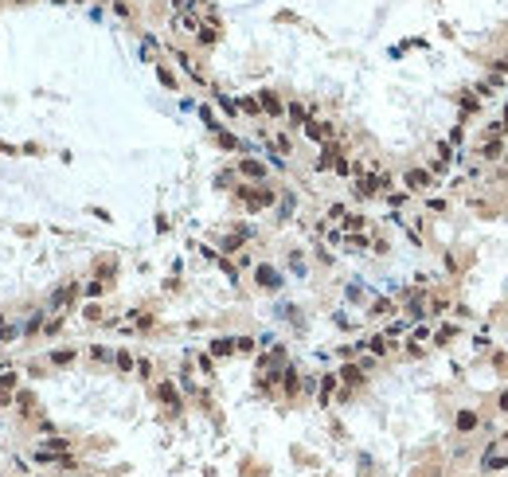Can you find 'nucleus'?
I'll return each mask as SVG.
<instances>
[{
  "instance_id": "2",
  "label": "nucleus",
  "mask_w": 508,
  "mask_h": 477,
  "mask_svg": "<svg viewBox=\"0 0 508 477\" xmlns=\"http://www.w3.org/2000/svg\"><path fill=\"white\" fill-rule=\"evenodd\" d=\"M239 172H243V176H251V180H262V176H266V164H262V160H243V164H239Z\"/></svg>"
},
{
  "instance_id": "7",
  "label": "nucleus",
  "mask_w": 508,
  "mask_h": 477,
  "mask_svg": "<svg viewBox=\"0 0 508 477\" xmlns=\"http://www.w3.org/2000/svg\"><path fill=\"white\" fill-rule=\"evenodd\" d=\"M231 348H235V340H227V336L211 340V356H231Z\"/></svg>"
},
{
  "instance_id": "16",
  "label": "nucleus",
  "mask_w": 508,
  "mask_h": 477,
  "mask_svg": "<svg viewBox=\"0 0 508 477\" xmlns=\"http://www.w3.org/2000/svg\"><path fill=\"white\" fill-rule=\"evenodd\" d=\"M501 411H508V391H505V395H501Z\"/></svg>"
},
{
  "instance_id": "3",
  "label": "nucleus",
  "mask_w": 508,
  "mask_h": 477,
  "mask_svg": "<svg viewBox=\"0 0 508 477\" xmlns=\"http://www.w3.org/2000/svg\"><path fill=\"white\" fill-rule=\"evenodd\" d=\"M477 423H481V419H477V411H457V430H461V434H469V430H477Z\"/></svg>"
},
{
  "instance_id": "4",
  "label": "nucleus",
  "mask_w": 508,
  "mask_h": 477,
  "mask_svg": "<svg viewBox=\"0 0 508 477\" xmlns=\"http://www.w3.org/2000/svg\"><path fill=\"white\" fill-rule=\"evenodd\" d=\"M160 399H164V403H168V407H172V415H176V411H180V395H176V387H172V383H168V379H164V383H160Z\"/></svg>"
},
{
  "instance_id": "6",
  "label": "nucleus",
  "mask_w": 508,
  "mask_h": 477,
  "mask_svg": "<svg viewBox=\"0 0 508 477\" xmlns=\"http://www.w3.org/2000/svg\"><path fill=\"white\" fill-rule=\"evenodd\" d=\"M340 379H344V383H348V387H360V383H363V371L356 368V364H348V368L340 371Z\"/></svg>"
},
{
  "instance_id": "13",
  "label": "nucleus",
  "mask_w": 508,
  "mask_h": 477,
  "mask_svg": "<svg viewBox=\"0 0 508 477\" xmlns=\"http://www.w3.org/2000/svg\"><path fill=\"white\" fill-rule=\"evenodd\" d=\"M290 121H297V125L305 121V106H301V102H293V106H290Z\"/></svg>"
},
{
  "instance_id": "5",
  "label": "nucleus",
  "mask_w": 508,
  "mask_h": 477,
  "mask_svg": "<svg viewBox=\"0 0 508 477\" xmlns=\"http://www.w3.org/2000/svg\"><path fill=\"white\" fill-rule=\"evenodd\" d=\"M406 184H410V188H426V184H430V172H426V168H410V172H406Z\"/></svg>"
},
{
  "instance_id": "9",
  "label": "nucleus",
  "mask_w": 508,
  "mask_h": 477,
  "mask_svg": "<svg viewBox=\"0 0 508 477\" xmlns=\"http://www.w3.org/2000/svg\"><path fill=\"white\" fill-rule=\"evenodd\" d=\"M258 282H262V286H278V274H274L270 266H258Z\"/></svg>"
},
{
  "instance_id": "15",
  "label": "nucleus",
  "mask_w": 508,
  "mask_h": 477,
  "mask_svg": "<svg viewBox=\"0 0 508 477\" xmlns=\"http://www.w3.org/2000/svg\"><path fill=\"white\" fill-rule=\"evenodd\" d=\"M102 294H106V290H102V282H90V286H86V297H102Z\"/></svg>"
},
{
  "instance_id": "11",
  "label": "nucleus",
  "mask_w": 508,
  "mask_h": 477,
  "mask_svg": "<svg viewBox=\"0 0 508 477\" xmlns=\"http://www.w3.org/2000/svg\"><path fill=\"white\" fill-rule=\"evenodd\" d=\"M113 364H117L121 371H129V368H133V356H129V352H117V356H113Z\"/></svg>"
},
{
  "instance_id": "1",
  "label": "nucleus",
  "mask_w": 508,
  "mask_h": 477,
  "mask_svg": "<svg viewBox=\"0 0 508 477\" xmlns=\"http://www.w3.org/2000/svg\"><path fill=\"white\" fill-rule=\"evenodd\" d=\"M258 110L278 117V113H282V102H278V94H274V90H262V94H258Z\"/></svg>"
},
{
  "instance_id": "14",
  "label": "nucleus",
  "mask_w": 508,
  "mask_h": 477,
  "mask_svg": "<svg viewBox=\"0 0 508 477\" xmlns=\"http://www.w3.org/2000/svg\"><path fill=\"white\" fill-rule=\"evenodd\" d=\"M286 391H290V395H293V391H297V371H293V368L286 371Z\"/></svg>"
},
{
  "instance_id": "12",
  "label": "nucleus",
  "mask_w": 508,
  "mask_h": 477,
  "mask_svg": "<svg viewBox=\"0 0 508 477\" xmlns=\"http://www.w3.org/2000/svg\"><path fill=\"white\" fill-rule=\"evenodd\" d=\"M461 110H465V113H477V110H481V102H477L473 94H465V98H461Z\"/></svg>"
},
{
  "instance_id": "10",
  "label": "nucleus",
  "mask_w": 508,
  "mask_h": 477,
  "mask_svg": "<svg viewBox=\"0 0 508 477\" xmlns=\"http://www.w3.org/2000/svg\"><path fill=\"white\" fill-rule=\"evenodd\" d=\"M332 387H336V375H325V379H321V403H328Z\"/></svg>"
},
{
  "instance_id": "8",
  "label": "nucleus",
  "mask_w": 508,
  "mask_h": 477,
  "mask_svg": "<svg viewBox=\"0 0 508 477\" xmlns=\"http://www.w3.org/2000/svg\"><path fill=\"white\" fill-rule=\"evenodd\" d=\"M74 360V348H55L51 352V364H71Z\"/></svg>"
}]
</instances>
